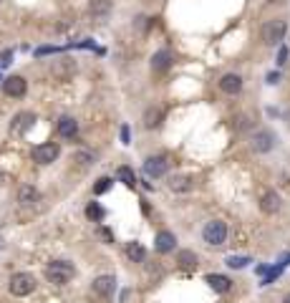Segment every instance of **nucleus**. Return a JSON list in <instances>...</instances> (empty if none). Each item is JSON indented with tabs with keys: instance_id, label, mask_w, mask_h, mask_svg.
<instances>
[{
	"instance_id": "10",
	"label": "nucleus",
	"mask_w": 290,
	"mask_h": 303,
	"mask_svg": "<svg viewBox=\"0 0 290 303\" xmlns=\"http://www.w3.org/2000/svg\"><path fill=\"white\" fill-rule=\"evenodd\" d=\"M114 288H116L114 275H99V278L93 280V291H96L99 296H104V298H109V296L114 293Z\"/></svg>"
},
{
	"instance_id": "24",
	"label": "nucleus",
	"mask_w": 290,
	"mask_h": 303,
	"mask_svg": "<svg viewBox=\"0 0 290 303\" xmlns=\"http://www.w3.org/2000/svg\"><path fill=\"white\" fill-rule=\"evenodd\" d=\"M109 190H111V180H109V177H101V180L93 184V192H96V195H104V192H109Z\"/></svg>"
},
{
	"instance_id": "22",
	"label": "nucleus",
	"mask_w": 290,
	"mask_h": 303,
	"mask_svg": "<svg viewBox=\"0 0 290 303\" xmlns=\"http://www.w3.org/2000/svg\"><path fill=\"white\" fill-rule=\"evenodd\" d=\"M109 10H111V3H109V0H93V3H91V13H93V15H101V13L106 15Z\"/></svg>"
},
{
	"instance_id": "5",
	"label": "nucleus",
	"mask_w": 290,
	"mask_h": 303,
	"mask_svg": "<svg viewBox=\"0 0 290 303\" xmlns=\"http://www.w3.org/2000/svg\"><path fill=\"white\" fill-rule=\"evenodd\" d=\"M30 157H33V162H38V164H51V162H56V157H58V144H53V142L38 144V147H33Z\"/></svg>"
},
{
	"instance_id": "7",
	"label": "nucleus",
	"mask_w": 290,
	"mask_h": 303,
	"mask_svg": "<svg viewBox=\"0 0 290 303\" xmlns=\"http://www.w3.org/2000/svg\"><path fill=\"white\" fill-rule=\"evenodd\" d=\"M167 167H169L167 157H162V154H157V157H149V159L144 162V175H146V177H164Z\"/></svg>"
},
{
	"instance_id": "30",
	"label": "nucleus",
	"mask_w": 290,
	"mask_h": 303,
	"mask_svg": "<svg viewBox=\"0 0 290 303\" xmlns=\"http://www.w3.org/2000/svg\"><path fill=\"white\" fill-rule=\"evenodd\" d=\"M121 139H124V144H129V129L126 126L121 129Z\"/></svg>"
},
{
	"instance_id": "23",
	"label": "nucleus",
	"mask_w": 290,
	"mask_h": 303,
	"mask_svg": "<svg viewBox=\"0 0 290 303\" xmlns=\"http://www.w3.org/2000/svg\"><path fill=\"white\" fill-rule=\"evenodd\" d=\"M119 180L124 182L126 187H134V184H137V180H134V172H131L129 167H121V169H119Z\"/></svg>"
},
{
	"instance_id": "27",
	"label": "nucleus",
	"mask_w": 290,
	"mask_h": 303,
	"mask_svg": "<svg viewBox=\"0 0 290 303\" xmlns=\"http://www.w3.org/2000/svg\"><path fill=\"white\" fill-rule=\"evenodd\" d=\"M76 159H79V162H81V164H93V154H91V152H79V154H76Z\"/></svg>"
},
{
	"instance_id": "17",
	"label": "nucleus",
	"mask_w": 290,
	"mask_h": 303,
	"mask_svg": "<svg viewBox=\"0 0 290 303\" xmlns=\"http://www.w3.org/2000/svg\"><path fill=\"white\" fill-rule=\"evenodd\" d=\"M162 121H164V111H162V109L151 106V109H146L144 111V126L146 129H157Z\"/></svg>"
},
{
	"instance_id": "1",
	"label": "nucleus",
	"mask_w": 290,
	"mask_h": 303,
	"mask_svg": "<svg viewBox=\"0 0 290 303\" xmlns=\"http://www.w3.org/2000/svg\"><path fill=\"white\" fill-rule=\"evenodd\" d=\"M73 275H76V268H73L68 260H53V263L46 266V278H48V283H53V286L68 283Z\"/></svg>"
},
{
	"instance_id": "19",
	"label": "nucleus",
	"mask_w": 290,
	"mask_h": 303,
	"mask_svg": "<svg viewBox=\"0 0 290 303\" xmlns=\"http://www.w3.org/2000/svg\"><path fill=\"white\" fill-rule=\"evenodd\" d=\"M169 190L172 192H189L192 190V180L189 177H172L169 180Z\"/></svg>"
},
{
	"instance_id": "2",
	"label": "nucleus",
	"mask_w": 290,
	"mask_h": 303,
	"mask_svg": "<svg viewBox=\"0 0 290 303\" xmlns=\"http://www.w3.org/2000/svg\"><path fill=\"white\" fill-rule=\"evenodd\" d=\"M285 30H288V23L283 18H275V21H267L262 26L260 35H262V43L265 46H278L283 38H285Z\"/></svg>"
},
{
	"instance_id": "4",
	"label": "nucleus",
	"mask_w": 290,
	"mask_h": 303,
	"mask_svg": "<svg viewBox=\"0 0 290 303\" xmlns=\"http://www.w3.org/2000/svg\"><path fill=\"white\" fill-rule=\"evenodd\" d=\"M202 238L207 245H222V242L227 240V225L222 222V220H212V222H207L202 230Z\"/></svg>"
},
{
	"instance_id": "8",
	"label": "nucleus",
	"mask_w": 290,
	"mask_h": 303,
	"mask_svg": "<svg viewBox=\"0 0 290 303\" xmlns=\"http://www.w3.org/2000/svg\"><path fill=\"white\" fill-rule=\"evenodd\" d=\"M260 210L265 215H275V212L280 210V195L275 190H265L260 195Z\"/></svg>"
},
{
	"instance_id": "11",
	"label": "nucleus",
	"mask_w": 290,
	"mask_h": 303,
	"mask_svg": "<svg viewBox=\"0 0 290 303\" xmlns=\"http://www.w3.org/2000/svg\"><path fill=\"white\" fill-rule=\"evenodd\" d=\"M220 89L225 91V93H230V96H235V93L242 91V79H240L237 73H225V76L220 79Z\"/></svg>"
},
{
	"instance_id": "6",
	"label": "nucleus",
	"mask_w": 290,
	"mask_h": 303,
	"mask_svg": "<svg viewBox=\"0 0 290 303\" xmlns=\"http://www.w3.org/2000/svg\"><path fill=\"white\" fill-rule=\"evenodd\" d=\"M250 147H253V152H258V154L270 152L273 147H275V134H273V131H267V129L255 131V134H253V142H250Z\"/></svg>"
},
{
	"instance_id": "9",
	"label": "nucleus",
	"mask_w": 290,
	"mask_h": 303,
	"mask_svg": "<svg viewBox=\"0 0 290 303\" xmlns=\"http://www.w3.org/2000/svg\"><path fill=\"white\" fill-rule=\"evenodd\" d=\"M3 91H5L8 96H23V93L28 91V84H26L23 76H8V79L3 81Z\"/></svg>"
},
{
	"instance_id": "31",
	"label": "nucleus",
	"mask_w": 290,
	"mask_h": 303,
	"mask_svg": "<svg viewBox=\"0 0 290 303\" xmlns=\"http://www.w3.org/2000/svg\"><path fill=\"white\" fill-rule=\"evenodd\" d=\"M283 303H290V296H285V301H283Z\"/></svg>"
},
{
	"instance_id": "29",
	"label": "nucleus",
	"mask_w": 290,
	"mask_h": 303,
	"mask_svg": "<svg viewBox=\"0 0 290 303\" xmlns=\"http://www.w3.org/2000/svg\"><path fill=\"white\" fill-rule=\"evenodd\" d=\"M278 81H280V73H278V71H273V73L267 76V84H278Z\"/></svg>"
},
{
	"instance_id": "12",
	"label": "nucleus",
	"mask_w": 290,
	"mask_h": 303,
	"mask_svg": "<svg viewBox=\"0 0 290 303\" xmlns=\"http://www.w3.org/2000/svg\"><path fill=\"white\" fill-rule=\"evenodd\" d=\"M207 283H209V288H212L215 293H227L232 288V280L227 275H220V273H209V275H207Z\"/></svg>"
},
{
	"instance_id": "26",
	"label": "nucleus",
	"mask_w": 290,
	"mask_h": 303,
	"mask_svg": "<svg viewBox=\"0 0 290 303\" xmlns=\"http://www.w3.org/2000/svg\"><path fill=\"white\" fill-rule=\"evenodd\" d=\"M86 215L91 220H104V210L99 207V205H88L86 207Z\"/></svg>"
},
{
	"instance_id": "25",
	"label": "nucleus",
	"mask_w": 290,
	"mask_h": 303,
	"mask_svg": "<svg viewBox=\"0 0 290 303\" xmlns=\"http://www.w3.org/2000/svg\"><path fill=\"white\" fill-rule=\"evenodd\" d=\"M247 263H250V258H237V255L227 258V266H230V268H245Z\"/></svg>"
},
{
	"instance_id": "21",
	"label": "nucleus",
	"mask_w": 290,
	"mask_h": 303,
	"mask_svg": "<svg viewBox=\"0 0 290 303\" xmlns=\"http://www.w3.org/2000/svg\"><path fill=\"white\" fill-rule=\"evenodd\" d=\"M33 119H35L33 114H18V117H15V124H13V129H15V131H28Z\"/></svg>"
},
{
	"instance_id": "16",
	"label": "nucleus",
	"mask_w": 290,
	"mask_h": 303,
	"mask_svg": "<svg viewBox=\"0 0 290 303\" xmlns=\"http://www.w3.org/2000/svg\"><path fill=\"white\" fill-rule=\"evenodd\" d=\"M41 197H38V190L35 187H30V184H23L21 190H18V202L21 205H35Z\"/></svg>"
},
{
	"instance_id": "15",
	"label": "nucleus",
	"mask_w": 290,
	"mask_h": 303,
	"mask_svg": "<svg viewBox=\"0 0 290 303\" xmlns=\"http://www.w3.org/2000/svg\"><path fill=\"white\" fill-rule=\"evenodd\" d=\"M126 258L131 260V263H144L146 260V250L144 245H139V242H126Z\"/></svg>"
},
{
	"instance_id": "28",
	"label": "nucleus",
	"mask_w": 290,
	"mask_h": 303,
	"mask_svg": "<svg viewBox=\"0 0 290 303\" xmlns=\"http://www.w3.org/2000/svg\"><path fill=\"white\" fill-rule=\"evenodd\" d=\"M285 63H288V48L283 46V48L278 51V66H285Z\"/></svg>"
},
{
	"instance_id": "14",
	"label": "nucleus",
	"mask_w": 290,
	"mask_h": 303,
	"mask_svg": "<svg viewBox=\"0 0 290 303\" xmlns=\"http://www.w3.org/2000/svg\"><path fill=\"white\" fill-rule=\"evenodd\" d=\"M169 66H172V53H169V51H157V53H154V59H151V68H154L157 73L167 71Z\"/></svg>"
},
{
	"instance_id": "20",
	"label": "nucleus",
	"mask_w": 290,
	"mask_h": 303,
	"mask_svg": "<svg viewBox=\"0 0 290 303\" xmlns=\"http://www.w3.org/2000/svg\"><path fill=\"white\" fill-rule=\"evenodd\" d=\"M177 263H179L182 268H187V271H189V268H197V255H195L192 250H182L179 258H177Z\"/></svg>"
},
{
	"instance_id": "18",
	"label": "nucleus",
	"mask_w": 290,
	"mask_h": 303,
	"mask_svg": "<svg viewBox=\"0 0 290 303\" xmlns=\"http://www.w3.org/2000/svg\"><path fill=\"white\" fill-rule=\"evenodd\" d=\"M58 131L63 134V137H76V131H79V124H76V119H71V117H63V119L58 121Z\"/></svg>"
},
{
	"instance_id": "13",
	"label": "nucleus",
	"mask_w": 290,
	"mask_h": 303,
	"mask_svg": "<svg viewBox=\"0 0 290 303\" xmlns=\"http://www.w3.org/2000/svg\"><path fill=\"white\" fill-rule=\"evenodd\" d=\"M154 248L159 250V253H172L174 248H177V238H174L172 233H159L157 235V240H154Z\"/></svg>"
},
{
	"instance_id": "3",
	"label": "nucleus",
	"mask_w": 290,
	"mask_h": 303,
	"mask_svg": "<svg viewBox=\"0 0 290 303\" xmlns=\"http://www.w3.org/2000/svg\"><path fill=\"white\" fill-rule=\"evenodd\" d=\"M8 288H10V293H13V296L23 298V296L33 293V288H35V278H33L30 273H15V275L10 278Z\"/></svg>"
}]
</instances>
